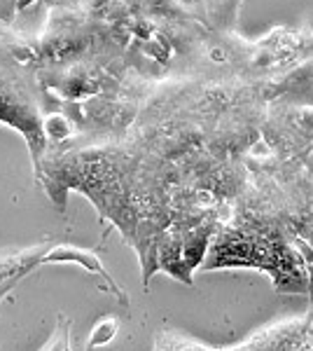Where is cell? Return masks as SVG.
I'll list each match as a JSON object with an SVG mask.
<instances>
[{
  "instance_id": "6da1fadb",
  "label": "cell",
  "mask_w": 313,
  "mask_h": 351,
  "mask_svg": "<svg viewBox=\"0 0 313 351\" xmlns=\"http://www.w3.org/2000/svg\"><path fill=\"white\" fill-rule=\"evenodd\" d=\"M54 241H40L26 248H0V302L36 267H45V253Z\"/></svg>"
},
{
  "instance_id": "7a4b0ae2",
  "label": "cell",
  "mask_w": 313,
  "mask_h": 351,
  "mask_svg": "<svg viewBox=\"0 0 313 351\" xmlns=\"http://www.w3.org/2000/svg\"><path fill=\"white\" fill-rule=\"evenodd\" d=\"M195 8L201 10V14L206 16L208 26L220 36H229L234 33L236 24V12L241 8V0H192Z\"/></svg>"
},
{
  "instance_id": "3957f363",
  "label": "cell",
  "mask_w": 313,
  "mask_h": 351,
  "mask_svg": "<svg viewBox=\"0 0 313 351\" xmlns=\"http://www.w3.org/2000/svg\"><path fill=\"white\" fill-rule=\"evenodd\" d=\"M40 351H71V321H68V316H59L52 337Z\"/></svg>"
}]
</instances>
